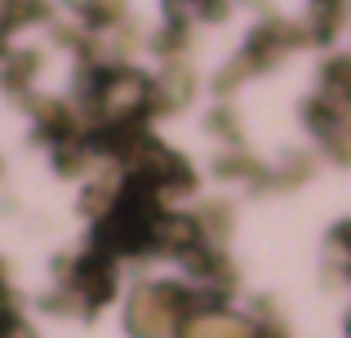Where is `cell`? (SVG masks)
Returning <instances> with one entry per match:
<instances>
[{
  "instance_id": "obj_1",
  "label": "cell",
  "mask_w": 351,
  "mask_h": 338,
  "mask_svg": "<svg viewBox=\"0 0 351 338\" xmlns=\"http://www.w3.org/2000/svg\"><path fill=\"white\" fill-rule=\"evenodd\" d=\"M94 94H98V107H103L107 116H125V112H134V107L147 103V80L129 67H112V71L98 76Z\"/></svg>"
},
{
  "instance_id": "obj_2",
  "label": "cell",
  "mask_w": 351,
  "mask_h": 338,
  "mask_svg": "<svg viewBox=\"0 0 351 338\" xmlns=\"http://www.w3.org/2000/svg\"><path fill=\"white\" fill-rule=\"evenodd\" d=\"M71 289H76L85 303H107L116 289V271L107 258H85V263H71Z\"/></svg>"
},
{
  "instance_id": "obj_3",
  "label": "cell",
  "mask_w": 351,
  "mask_h": 338,
  "mask_svg": "<svg viewBox=\"0 0 351 338\" xmlns=\"http://www.w3.org/2000/svg\"><path fill=\"white\" fill-rule=\"evenodd\" d=\"M182 338H254V330L232 321V316H223V312H205V316L196 312L182 325Z\"/></svg>"
},
{
  "instance_id": "obj_4",
  "label": "cell",
  "mask_w": 351,
  "mask_h": 338,
  "mask_svg": "<svg viewBox=\"0 0 351 338\" xmlns=\"http://www.w3.org/2000/svg\"><path fill=\"white\" fill-rule=\"evenodd\" d=\"M209 125H218L223 138H236V116L232 112H214V116H209Z\"/></svg>"
}]
</instances>
